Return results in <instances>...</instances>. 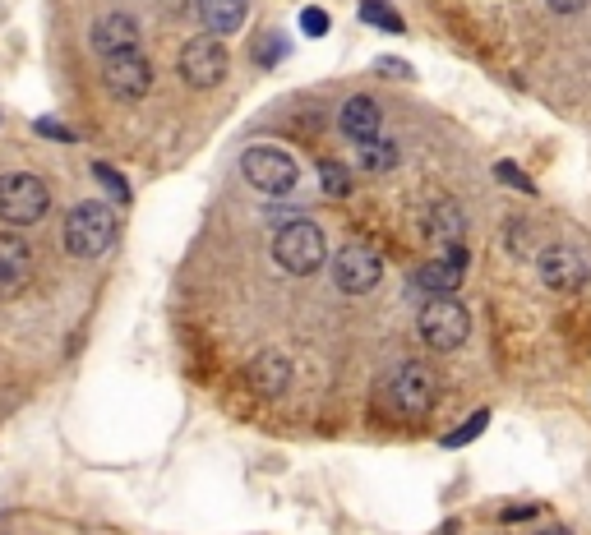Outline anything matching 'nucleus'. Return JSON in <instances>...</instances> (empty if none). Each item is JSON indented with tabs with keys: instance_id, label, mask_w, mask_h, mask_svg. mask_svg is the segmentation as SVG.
I'll list each match as a JSON object with an SVG mask.
<instances>
[{
	"instance_id": "nucleus-1",
	"label": "nucleus",
	"mask_w": 591,
	"mask_h": 535,
	"mask_svg": "<svg viewBox=\"0 0 591 535\" xmlns=\"http://www.w3.org/2000/svg\"><path fill=\"white\" fill-rule=\"evenodd\" d=\"M273 259H278L291 277L319 273L328 259V240H324V231H319V222H310V217L282 222L278 236H273Z\"/></svg>"
},
{
	"instance_id": "nucleus-2",
	"label": "nucleus",
	"mask_w": 591,
	"mask_h": 535,
	"mask_svg": "<svg viewBox=\"0 0 591 535\" xmlns=\"http://www.w3.org/2000/svg\"><path fill=\"white\" fill-rule=\"evenodd\" d=\"M116 213H111L107 203H79L70 217H65V250L74 254V259H97V254L111 250V240H116Z\"/></svg>"
},
{
	"instance_id": "nucleus-3",
	"label": "nucleus",
	"mask_w": 591,
	"mask_h": 535,
	"mask_svg": "<svg viewBox=\"0 0 591 535\" xmlns=\"http://www.w3.org/2000/svg\"><path fill=\"white\" fill-rule=\"evenodd\" d=\"M51 208L47 180L33 171H5L0 176V222L5 226H33Z\"/></svg>"
},
{
	"instance_id": "nucleus-4",
	"label": "nucleus",
	"mask_w": 591,
	"mask_h": 535,
	"mask_svg": "<svg viewBox=\"0 0 591 535\" xmlns=\"http://www.w3.org/2000/svg\"><path fill=\"white\" fill-rule=\"evenodd\" d=\"M416 328H421V342L430 346V351H458L471 337V314L458 296H430L421 305Z\"/></svg>"
},
{
	"instance_id": "nucleus-5",
	"label": "nucleus",
	"mask_w": 591,
	"mask_h": 535,
	"mask_svg": "<svg viewBox=\"0 0 591 535\" xmlns=\"http://www.w3.org/2000/svg\"><path fill=\"white\" fill-rule=\"evenodd\" d=\"M241 171H245V180H250L254 190L273 194V199H282V194H291L296 185H301L296 157L282 153V148H273V143H254V148H245Z\"/></svg>"
},
{
	"instance_id": "nucleus-6",
	"label": "nucleus",
	"mask_w": 591,
	"mask_h": 535,
	"mask_svg": "<svg viewBox=\"0 0 591 535\" xmlns=\"http://www.w3.org/2000/svg\"><path fill=\"white\" fill-rule=\"evenodd\" d=\"M388 402H393L398 416H430L439 402V374L421 360H407L388 379Z\"/></svg>"
},
{
	"instance_id": "nucleus-7",
	"label": "nucleus",
	"mask_w": 591,
	"mask_h": 535,
	"mask_svg": "<svg viewBox=\"0 0 591 535\" xmlns=\"http://www.w3.org/2000/svg\"><path fill=\"white\" fill-rule=\"evenodd\" d=\"M227 47H222V37L204 33V37H190L181 47V79L190 88H218L227 79Z\"/></svg>"
},
{
	"instance_id": "nucleus-8",
	"label": "nucleus",
	"mask_w": 591,
	"mask_h": 535,
	"mask_svg": "<svg viewBox=\"0 0 591 535\" xmlns=\"http://www.w3.org/2000/svg\"><path fill=\"white\" fill-rule=\"evenodd\" d=\"M379 277H384V259H379V250H370V245H342V250L333 254V282H338L347 296L374 291Z\"/></svg>"
},
{
	"instance_id": "nucleus-9",
	"label": "nucleus",
	"mask_w": 591,
	"mask_h": 535,
	"mask_svg": "<svg viewBox=\"0 0 591 535\" xmlns=\"http://www.w3.org/2000/svg\"><path fill=\"white\" fill-rule=\"evenodd\" d=\"M102 84H107L111 97L121 102H139L153 88V65L144 60V51H121V56L102 60Z\"/></svg>"
},
{
	"instance_id": "nucleus-10",
	"label": "nucleus",
	"mask_w": 591,
	"mask_h": 535,
	"mask_svg": "<svg viewBox=\"0 0 591 535\" xmlns=\"http://www.w3.org/2000/svg\"><path fill=\"white\" fill-rule=\"evenodd\" d=\"M33 282V250L19 231H0V300L19 296Z\"/></svg>"
},
{
	"instance_id": "nucleus-11",
	"label": "nucleus",
	"mask_w": 591,
	"mask_h": 535,
	"mask_svg": "<svg viewBox=\"0 0 591 535\" xmlns=\"http://www.w3.org/2000/svg\"><path fill=\"white\" fill-rule=\"evenodd\" d=\"M536 263H541V282L550 286V291H578L591 277V263L582 259L573 245H550V250H541Z\"/></svg>"
},
{
	"instance_id": "nucleus-12",
	"label": "nucleus",
	"mask_w": 591,
	"mask_h": 535,
	"mask_svg": "<svg viewBox=\"0 0 591 535\" xmlns=\"http://www.w3.org/2000/svg\"><path fill=\"white\" fill-rule=\"evenodd\" d=\"M88 42H93V51L102 60L107 56H121V51H139V19L125 10H111L102 14L93 24V33H88Z\"/></svg>"
},
{
	"instance_id": "nucleus-13",
	"label": "nucleus",
	"mask_w": 591,
	"mask_h": 535,
	"mask_svg": "<svg viewBox=\"0 0 591 535\" xmlns=\"http://www.w3.org/2000/svg\"><path fill=\"white\" fill-rule=\"evenodd\" d=\"M462 268H467V254H462V245H453V250H444V259H430L416 268V286L430 296H453L462 286Z\"/></svg>"
},
{
	"instance_id": "nucleus-14",
	"label": "nucleus",
	"mask_w": 591,
	"mask_h": 535,
	"mask_svg": "<svg viewBox=\"0 0 591 535\" xmlns=\"http://www.w3.org/2000/svg\"><path fill=\"white\" fill-rule=\"evenodd\" d=\"M338 125H342V134H347V139L370 143V139H379V130H384V111H379V102H374V97L356 93V97H347V107H342Z\"/></svg>"
},
{
	"instance_id": "nucleus-15",
	"label": "nucleus",
	"mask_w": 591,
	"mask_h": 535,
	"mask_svg": "<svg viewBox=\"0 0 591 535\" xmlns=\"http://www.w3.org/2000/svg\"><path fill=\"white\" fill-rule=\"evenodd\" d=\"M245 379L259 397H282L291 388V360L278 356V351H259V360H250Z\"/></svg>"
},
{
	"instance_id": "nucleus-16",
	"label": "nucleus",
	"mask_w": 591,
	"mask_h": 535,
	"mask_svg": "<svg viewBox=\"0 0 591 535\" xmlns=\"http://www.w3.org/2000/svg\"><path fill=\"white\" fill-rule=\"evenodd\" d=\"M194 10L213 37H227L245 24V0H194Z\"/></svg>"
},
{
	"instance_id": "nucleus-17",
	"label": "nucleus",
	"mask_w": 591,
	"mask_h": 535,
	"mask_svg": "<svg viewBox=\"0 0 591 535\" xmlns=\"http://www.w3.org/2000/svg\"><path fill=\"white\" fill-rule=\"evenodd\" d=\"M462 231H467V222H462V208L453 199H439L435 208H430V240H439L444 250H453L462 240Z\"/></svg>"
},
{
	"instance_id": "nucleus-18",
	"label": "nucleus",
	"mask_w": 591,
	"mask_h": 535,
	"mask_svg": "<svg viewBox=\"0 0 591 535\" xmlns=\"http://www.w3.org/2000/svg\"><path fill=\"white\" fill-rule=\"evenodd\" d=\"M398 167V143L388 139H370L361 143V171H370V176H384V171Z\"/></svg>"
},
{
	"instance_id": "nucleus-19",
	"label": "nucleus",
	"mask_w": 591,
	"mask_h": 535,
	"mask_svg": "<svg viewBox=\"0 0 591 535\" xmlns=\"http://www.w3.org/2000/svg\"><path fill=\"white\" fill-rule=\"evenodd\" d=\"M361 19L365 24H374V28H384V33H402V14L388 5V0H361Z\"/></svg>"
},
{
	"instance_id": "nucleus-20",
	"label": "nucleus",
	"mask_w": 591,
	"mask_h": 535,
	"mask_svg": "<svg viewBox=\"0 0 591 535\" xmlns=\"http://www.w3.org/2000/svg\"><path fill=\"white\" fill-rule=\"evenodd\" d=\"M485 425H490V411L481 406V411H471V416L462 420L458 429H448V434H444V448H467L471 439H481V434H485Z\"/></svg>"
},
{
	"instance_id": "nucleus-21",
	"label": "nucleus",
	"mask_w": 591,
	"mask_h": 535,
	"mask_svg": "<svg viewBox=\"0 0 591 535\" xmlns=\"http://www.w3.org/2000/svg\"><path fill=\"white\" fill-rule=\"evenodd\" d=\"M93 180H97V185H102V190H107L116 203H130V180H125L121 171H111L107 162H93Z\"/></svg>"
},
{
	"instance_id": "nucleus-22",
	"label": "nucleus",
	"mask_w": 591,
	"mask_h": 535,
	"mask_svg": "<svg viewBox=\"0 0 591 535\" xmlns=\"http://www.w3.org/2000/svg\"><path fill=\"white\" fill-rule=\"evenodd\" d=\"M319 180H324V194H333V199H347L351 194V171L342 167V162H324V167H319Z\"/></svg>"
},
{
	"instance_id": "nucleus-23",
	"label": "nucleus",
	"mask_w": 591,
	"mask_h": 535,
	"mask_svg": "<svg viewBox=\"0 0 591 535\" xmlns=\"http://www.w3.org/2000/svg\"><path fill=\"white\" fill-rule=\"evenodd\" d=\"M495 180H504V185H513L518 194H536V180L527 176V171H518L513 162H499L495 167Z\"/></svg>"
},
{
	"instance_id": "nucleus-24",
	"label": "nucleus",
	"mask_w": 591,
	"mask_h": 535,
	"mask_svg": "<svg viewBox=\"0 0 591 535\" xmlns=\"http://www.w3.org/2000/svg\"><path fill=\"white\" fill-rule=\"evenodd\" d=\"M282 56H287V42H282L278 33H268L264 42H254V60H259V65H278Z\"/></svg>"
},
{
	"instance_id": "nucleus-25",
	"label": "nucleus",
	"mask_w": 591,
	"mask_h": 535,
	"mask_svg": "<svg viewBox=\"0 0 591 535\" xmlns=\"http://www.w3.org/2000/svg\"><path fill=\"white\" fill-rule=\"evenodd\" d=\"M301 33L305 37H324L328 33V14L319 10V5H310V10L301 14Z\"/></svg>"
},
{
	"instance_id": "nucleus-26",
	"label": "nucleus",
	"mask_w": 591,
	"mask_h": 535,
	"mask_svg": "<svg viewBox=\"0 0 591 535\" xmlns=\"http://www.w3.org/2000/svg\"><path fill=\"white\" fill-rule=\"evenodd\" d=\"M37 134H47V139H65V143L74 139V134L65 130V125H51V120H37Z\"/></svg>"
},
{
	"instance_id": "nucleus-27",
	"label": "nucleus",
	"mask_w": 591,
	"mask_h": 535,
	"mask_svg": "<svg viewBox=\"0 0 591 535\" xmlns=\"http://www.w3.org/2000/svg\"><path fill=\"white\" fill-rule=\"evenodd\" d=\"M555 14H578V10H587V0H545Z\"/></svg>"
},
{
	"instance_id": "nucleus-28",
	"label": "nucleus",
	"mask_w": 591,
	"mask_h": 535,
	"mask_svg": "<svg viewBox=\"0 0 591 535\" xmlns=\"http://www.w3.org/2000/svg\"><path fill=\"white\" fill-rule=\"evenodd\" d=\"M379 70H388V74H411L407 65H398V60H379Z\"/></svg>"
},
{
	"instance_id": "nucleus-29",
	"label": "nucleus",
	"mask_w": 591,
	"mask_h": 535,
	"mask_svg": "<svg viewBox=\"0 0 591 535\" xmlns=\"http://www.w3.org/2000/svg\"><path fill=\"white\" fill-rule=\"evenodd\" d=\"M541 535H564V531H541Z\"/></svg>"
}]
</instances>
